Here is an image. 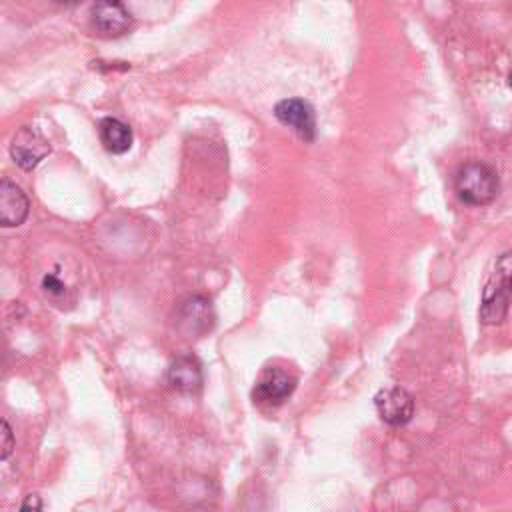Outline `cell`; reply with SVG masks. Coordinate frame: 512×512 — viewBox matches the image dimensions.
Segmentation results:
<instances>
[{"instance_id":"3957f363","label":"cell","mask_w":512,"mask_h":512,"mask_svg":"<svg viewBox=\"0 0 512 512\" xmlns=\"http://www.w3.org/2000/svg\"><path fill=\"white\" fill-rule=\"evenodd\" d=\"M216 314L206 296H188L176 310V328L186 338H200L214 328Z\"/></svg>"},{"instance_id":"30bf717a","label":"cell","mask_w":512,"mask_h":512,"mask_svg":"<svg viewBox=\"0 0 512 512\" xmlns=\"http://www.w3.org/2000/svg\"><path fill=\"white\" fill-rule=\"evenodd\" d=\"M168 384L178 392H198L202 388L204 376L202 366L194 356H176L168 366Z\"/></svg>"},{"instance_id":"277c9868","label":"cell","mask_w":512,"mask_h":512,"mask_svg":"<svg viewBox=\"0 0 512 512\" xmlns=\"http://www.w3.org/2000/svg\"><path fill=\"white\" fill-rule=\"evenodd\" d=\"M50 152V142L30 126H22L10 142V156L22 170H34Z\"/></svg>"},{"instance_id":"8992f818","label":"cell","mask_w":512,"mask_h":512,"mask_svg":"<svg viewBox=\"0 0 512 512\" xmlns=\"http://www.w3.org/2000/svg\"><path fill=\"white\" fill-rule=\"evenodd\" d=\"M374 406L380 420L388 426H404L414 416V400L400 386L378 390V394L374 396Z\"/></svg>"},{"instance_id":"7c38bea8","label":"cell","mask_w":512,"mask_h":512,"mask_svg":"<svg viewBox=\"0 0 512 512\" xmlns=\"http://www.w3.org/2000/svg\"><path fill=\"white\" fill-rule=\"evenodd\" d=\"M42 288H44V292H48V294H62L64 290H66V286H64V282L58 278V274L56 272H48L44 278H42Z\"/></svg>"},{"instance_id":"9c48e42d","label":"cell","mask_w":512,"mask_h":512,"mask_svg":"<svg viewBox=\"0 0 512 512\" xmlns=\"http://www.w3.org/2000/svg\"><path fill=\"white\" fill-rule=\"evenodd\" d=\"M30 212L28 196L22 192V188L8 178L0 180V224L4 228L20 226Z\"/></svg>"},{"instance_id":"8fae6325","label":"cell","mask_w":512,"mask_h":512,"mask_svg":"<svg viewBox=\"0 0 512 512\" xmlns=\"http://www.w3.org/2000/svg\"><path fill=\"white\" fill-rule=\"evenodd\" d=\"M98 138L110 154L128 152L134 140L132 128L114 116H106L98 122Z\"/></svg>"},{"instance_id":"6da1fadb","label":"cell","mask_w":512,"mask_h":512,"mask_svg":"<svg viewBox=\"0 0 512 512\" xmlns=\"http://www.w3.org/2000/svg\"><path fill=\"white\" fill-rule=\"evenodd\" d=\"M512 302V250L498 256L490 278L482 288L480 320L484 324H500Z\"/></svg>"},{"instance_id":"4fadbf2b","label":"cell","mask_w":512,"mask_h":512,"mask_svg":"<svg viewBox=\"0 0 512 512\" xmlns=\"http://www.w3.org/2000/svg\"><path fill=\"white\" fill-rule=\"evenodd\" d=\"M14 448V434L10 430V424L6 420H2V460H6L10 456Z\"/></svg>"},{"instance_id":"5b68a950","label":"cell","mask_w":512,"mask_h":512,"mask_svg":"<svg viewBox=\"0 0 512 512\" xmlns=\"http://www.w3.org/2000/svg\"><path fill=\"white\" fill-rule=\"evenodd\" d=\"M274 116L278 122L292 128L302 140L312 142L316 138V114L310 102L302 98H284L276 102Z\"/></svg>"},{"instance_id":"9a60e30c","label":"cell","mask_w":512,"mask_h":512,"mask_svg":"<svg viewBox=\"0 0 512 512\" xmlns=\"http://www.w3.org/2000/svg\"><path fill=\"white\" fill-rule=\"evenodd\" d=\"M508 86L512 88V70H510V74H508Z\"/></svg>"},{"instance_id":"ba28073f","label":"cell","mask_w":512,"mask_h":512,"mask_svg":"<svg viewBox=\"0 0 512 512\" xmlns=\"http://www.w3.org/2000/svg\"><path fill=\"white\" fill-rule=\"evenodd\" d=\"M92 26L104 36H120L132 26V14L122 2H96L90 6Z\"/></svg>"},{"instance_id":"52a82bcc","label":"cell","mask_w":512,"mask_h":512,"mask_svg":"<svg viewBox=\"0 0 512 512\" xmlns=\"http://www.w3.org/2000/svg\"><path fill=\"white\" fill-rule=\"evenodd\" d=\"M294 388H296V378L292 374H288L282 368H268L258 378L252 390V398L260 404L278 406L290 398Z\"/></svg>"},{"instance_id":"5bb4252c","label":"cell","mask_w":512,"mask_h":512,"mask_svg":"<svg viewBox=\"0 0 512 512\" xmlns=\"http://www.w3.org/2000/svg\"><path fill=\"white\" fill-rule=\"evenodd\" d=\"M20 512H42V498L38 494H28L20 506Z\"/></svg>"},{"instance_id":"7a4b0ae2","label":"cell","mask_w":512,"mask_h":512,"mask_svg":"<svg viewBox=\"0 0 512 512\" xmlns=\"http://www.w3.org/2000/svg\"><path fill=\"white\" fill-rule=\"evenodd\" d=\"M454 188L462 202L472 206H486L496 200L500 192V180L488 164L468 162L456 172Z\"/></svg>"}]
</instances>
